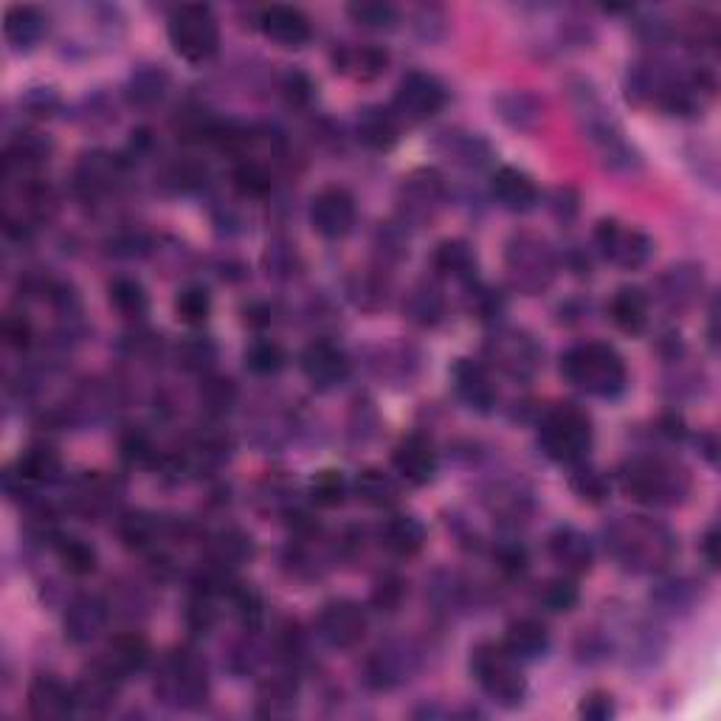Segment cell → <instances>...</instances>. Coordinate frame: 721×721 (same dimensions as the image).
Returning <instances> with one entry per match:
<instances>
[{"label":"cell","mask_w":721,"mask_h":721,"mask_svg":"<svg viewBox=\"0 0 721 721\" xmlns=\"http://www.w3.org/2000/svg\"><path fill=\"white\" fill-rule=\"evenodd\" d=\"M581 715L589 721H606L615 715V704H612V697L606 693H592V697L584 699L581 704Z\"/></svg>","instance_id":"58"},{"label":"cell","mask_w":721,"mask_h":721,"mask_svg":"<svg viewBox=\"0 0 721 721\" xmlns=\"http://www.w3.org/2000/svg\"><path fill=\"white\" fill-rule=\"evenodd\" d=\"M446 203V180L437 169H417L404 178L398 192L400 218L409 226H426Z\"/></svg>","instance_id":"12"},{"label":"cell","mask_w":721,"mask_h":721,"mask_svg":"<svg viewBox=\"0 0 721 721\" xmlns=\"http://www.w3.org/2000/svg\"><path fill=\"white\" fill-rule=\"evenodd\" d=\"M293 699H296V685L285 677H274L260 690V702L265 704L262 713L268 715H282L293 710Z\"/></svg>","instance_id":"51"},{"label":"cell","mask_w":721,"mask_h":721,"mask_svg":"<svg viewBox=\"0 0 721 721\" xmlns=\"http://www.w3.org/2000/svg\"><path fill=\"white\" fill-rule=\"evenodd\" d=\"M497 111L504 125L522 133L533 130L541 122V116H544V105H541L533 94H527V91H510V94H502L497 100Z\"/></svg>","instance_id":"37"},{"label":"cell","mask_w":721,"mask_h":721,"mask_svg":"<svg viewBox=\"0 0 721 721\" xmlns=\"http://www.w3.org/2000/svg\"><path fill=\"white\" fill-rule=\"evenodd\" d=\"M702 555L710 570L719 566V527H710L702 539Z\"/></svg>","instance_id":"60"},{"label":"cell","mask_w":721,"mask_h":721,"mask_svg":"<svg viewBox=\"0 0 721 721\" xmlns=\"http://www.w3.org/2000/svg\"><path fill=\"white\" fill-rule=\"evenodd\" d=\"M573 488L581 499H589V502H604L609 497V482L597 471H578L573 477Z\"/></svg>","instance_id":"54"},{"label":"cell","mask_w":721,"mask_h":721,"mask_svg":"<svg viewBox=\"0 0 721 721\" xmlns=\"http://www.w3.org/2000/svg\"><path fill=\"white\" fill-rule=\"evenodd\" d=\"M282 91H285V96L291 105H307L313 96L311 80H307L305 74H299V71H293V74L285 76V85H282Z\"/></svg>","instance_id":"56"},{"label":"cell","mask_w":721,"mask_h":721,"mask_svg":"<svg viewBox=\"0 0 721 721\" xmlns=\"http://www.w3.org/2000/svg\"><path fill=\"white\" fill-rule=\"evenodd\" d=\"M355 133L369 149H389L400 138V122L386 107H367L355 122Z\"/></svg>","instance_id":"33"},{"label":"cell","mask_w":721,"mask_h":721,"mask_svg":"<svg viewBox=\"0 0 721 721\" xmlns=\"http://www.w3.org/2000/svg\"><path fill=\"white\" fill-rule=\"evenodd\" d=\"M299 367L305 373L316 389H333V386L344 384L349 375V358L342 347L333 342H311L302 349Z\"/></svg>","instance_id":"16"},{"label":"cell","mask_w":721,"mask_h":721,"mask_svg":"<svg viewBox=\"0 0 721 721\" xmlns=\"http://www.w3.org/2000/svg\"><path fill=\"white\" fill-rule=\"evenodd\" d=\"M604 535L612 558L631 575H657L677 558V535L657 519L620 516Z\"/></svg>","instance_id":"1"},{"label":"cell","mask_w":721,"mask_h":721,"mask_svg":"<svg viewBox=\"0 0 721 721\" xmlns=\"http://www.w3.org/2000/svg\"><path fill=\"white\" fill-rule=\"evenodd\" d=\"M169 43H173L175 54L187 63H206L218 54L220 45V29L218 18L209 7H178L169 14Z\"/></svg>","instance_id":"8"},{"label":"cell","mask_w":721,"mask_h":721,"mask_svg":"<svg viewBox=\"0 0 721 721\" xmlns=\"http://www.w3.org/2000/svg\"><path fill=\"white\" fill-rule=\"evenodd\" d=\"M60 471H63V462H60V457L51 448H32L18 462L20 485L23 482L25 485H49V482H54L60 477Z\"/></svg>","instance_id":"40"},{"label":"cell","mask_w":721,"mask_h":721,"mask_svg":"<svg viewBox=\"0 0 721 721\" xmlns=\"http://www.w3.org/2000/svg\"><path fill=\"white\" fill-rule=\"evenodd\" d=\"M149 659V646L142 635L136 631H127V635H118L107 642L105 654H102L100 666L107 668L113 677L127 679L133 673L142 671Z\"/></svg>","instance_id":"26"},{"label":"cell","mask_w":721,"mask_h":721,"mask_svg":"<svg viewBox=\"0 0 721 721\" xmlns=\"http://www.w3.org/2000/svg\"><path fill=\"white\" fill-rule=\"evenodd\" d=\"M3 336H7V342L12 344V347H29V342H32V327H29L25 318L9 316L7 324H3Z\"/></svg>","instance_id":"59"},{"label":"cell","mask_w":721,"mask_h":721,"mask_svg":"<svg viewBox=\"0 0 721 721\" xmlns=\"http://www.w3.org/2000/svg\"><path fill=\"white\" fill-rule=\"evenodd\" d=\"M431 262H435L437 274L454 282H466V285L473 282V274H477V257H473V249L466 240H446V243H440Z\"/></svg>","instance_id":"36"},{"label":"cell","mask_w":721,"mask_h":721,"mask_svg":"<svg viewBox=\"0 0 721 721\" xmlns=\"http://www.w3.org/2000/svg\"><path fill=\"white\" fill-rule=\"evenodd\" d=\"M446 87L437 76L424 74V71H409L404 80L398 82L393 100V113L398 122H409V125H420L429 122L446 107Z\"/></svg>","instance_id":"9"},{"label":"cell","mask_w":721,"mask_h":721,"mask_svg":"<svg viewBox=\"0 0 721 721\" xmlns=\"http://www.w3.org/2000/svg\"><path fill=\"white\" fill-rule=\"evenodd\" d=\"M547 550L553 564H558L570 578L586 575L592 570V564H595L592 541L586 539V533H581L578 527H570V524H561V527H555L550 533Z\"/></svg>","instance_id":"18"},{"label":"cell","mask_w":721,"mask_h":721,"mask_svg":"<svg viewBox=\"0 0 721 721\" xmlns=\"http://www.w3.org/2000/svg\"><path fill=\"white\" fill-rule=\"evenodd\" d=\"M60 561L71 575H91L96 570V550L82 539H65L60 541Z\"/></svg>","instance_id":"50"},{"label":"cell","mask_w":721,"mask_h":721,"mask_svg":"<svg viewBox=\"0 0 721 721\" xmlns=\"http://www.w3.org/2000/svg\"><path fill=\"white\" fill-rule=\"evenodd\" d=\"M620 488L628 499L654 508H671L688 499L690 473L682 462L659 454L631 457L620 468Z\"/></svg>","instance_id":"2"},{"label":"cell","mask_w":721,"mask_h":721,"mask_svg":"<svg viewBox=\"0 0 721 721\" xmlns=\"http://www.w3.org/2000/svg\"><path fill=\"white\" fill-rule=\"evenodd\" d=\"M118 685H122V679L113 677L107 668H102L100 662H96V666L74 685L76 713H87V715L111 713L113 704H116L118 699Z\"/></svg>","instance_id":"22"},{"label":"cell","mask_w":721,"mask_h":721,"mask_svg":"<svg viewBox=\"0 0 721 721\" xmlns=\"http://www.w3.org/2000/svg\"><path fill=\"white\" fill-rule=\"evenodd\" d=\"M3 34L14 49H32L45 34V18L34 7H12L3 18Z\"/></svg>","instance_id":"38"},{"label":"cell","mask_w":721,"mask_h":721,"mask_svg":"<svg viewBox=\"0 0 721 721\" xmlns=\"http://www.w3.org/2000/svg\"><path fill=\"white\" fill-rule=\"evenodd\" d=\"M386 65H389V54L378 45H353V49H342L336 56V69L360 82L384 76Z\"/></svg>","instance_id":"34"},{"label":"cell","mask_w":721,"mask_h":721,"mask_svg":"<svg viewBox=\"0 0 721 721\" xmlns=\"http://www.w3.org/2000/svg\"><path fill=\"white\" fill-rule=\"evenodd\" d=\"M491 192L497 203L508 212L524 215L539 203V187L527 173L516 167H502L491 180Z\"/></svg>","instance_id":"24"},{"label":"cell","mask_w":721,"mask_h":721,"mask_svg":"<svg viewBox=\"0 0 721 721\" xmlns=\"http://www.w3.org/2000/svg\"><path fill=\"white\" fill-rule=\"evenodd\" d=\"M318 635L330 648H355L367 635V612L353 600H333L318 615Z\"/></svg>","instance_id":"15"},{"label":"cell","mask_w":721,"mask_h":721,"mask_svg":"<svg viewBox=\"0 0 721 721\" xmlns=\"http://www.w3.org/2000/svg\"><path fill=\"white\" fill-rule=\"evenodd\" d=\"M581 116L586 118V136L595 144L597 156L604 158L612 169H626V173H631L635 167H640V158H637L635 147L623 138V130L617 127L615 118L597 105L595 100H589L581 107Z\"/></svg>","instance_id":"13"},{"label":"cell","mask_w":721,"mask_h":721,"mask_svg":"<svg viewBox=\"0 0 721 721\" xmlns=\"http://www.w3.org/2000/svg\"><path fill=\"white\" fill-rule=\"evenodd\" d=\"M347 479L338 471H322L311 482V499L318 508H338L347 502Z\"/></svg>","instance_id":"48"},{"label":"cell","mask_w":721,"mask_h":721,"mask_svg":"<svg viewBox=\"0 0 721 721\" xmlns=\"http://www.w3.org/2000/svg\"><path fill=\"white\" fill-rule=\"evenodd\" d=\"M231 398H234L231 380H209V384L203 386V400L209 404V409H215V411L229 409Z\"/></svg>","instance_id":"57"},{"label":"cell","mask_w":721,"mask_h":721,"mask_svg":"<svg viewBox=\"0 0 721 721\" xmlns=\"http://www.w3.org/2000/svg\"><path fill=\"white\" fill-rule=\"evenodd\" d=\"M353 23L364 25V29H373V32H386L398 23V9L389 7V3H373V0H364V3H353L347 9Z\"/></svg>","instance_id":"47"},{"label":"cell","mask_w":721,"mask_h":721,"mask_svg":"<svg viewBox=\"0 0 721 721\" xmlns=\"http://www.w3.org/2000/svg\"><path fill=\"white\" fill-rule=\"evenodd\" d=\"M415 654L398 642H386L367 659V685L375 690H393L409 679Z\"/></svg>","instance_id":"20"},{"label":"cell","mask_w":721,"mask_h":721,"mask_svg":"<svg viewBox=\"0 0 721 721\" xmlns=\"http://www.w3.org/2000/svg\"><path fill=\"white\" fill-rule=\"evenodd\" d=\"M406 586L398 575H386V578L378 581L373 592V604L378 612H398L400 604H404Z\"/></svg>","instance_id":"53"},{"label":"cell","mask_w":721,"mask_h":721,"mask_svg":"<svg viewBox=\"0 0 721 721\" xmlns=\"http://www.w3.org/2000/svg\"><path fill=\"white\" fill-rule=\"evenodd\" d=\"M471 671L479 688L485 690L499 708H519L527 697L522 662L504 646H493V642L479 646L471 657Z\"/></svg>","instance_id":"7"},{"label":"cell","mask_w":721,"mask_h":721,"mask_svg":"<svg viewBox=\"0 0 721 721\" xmlns=\"http://www.w3.org/2000/svg\"><path fill=\"white\" fill-rule=\"evenodd\" d=\"M245 364L257 375H274L285 367V349L276 342H271V338H260L245 353Z\"/></svg>","instance_id":"49"},{"label":"cell","mask_w":721,"mask_h":721,"mask_svg":"<svg viewBox=\"0 0 721 721\" xmlns=\"http://www.w3.org/2000/svg\"><path fill=\"white\" fill-rule=\"evenodd\" d=\"M156 697L173 710H195L209 697L206 662L189 648L173 651L158 668Z\"/></svg>","instance_id":"6"},{"label":"cell","mask_w":721,"mask_h":721,"mask_svg":"<svg viewBox=\"0 0 721 721\" xmlns=\"http://www.w3.org/2000/svg\"><path fill=\"white\" fill-rule=\"evenodd\" d=\"M380 544L398 558H415L426 547V527L415 516H393L380 530Z\"/></svg>","instance_id":"29"},{"label":"cell","mask_w":721,"mask_h":721,"mask_svg":"<svg viewBox=\"0 0 721 721\" xmlns=\"http://www.w3.org/2000/svg\"><path fill=\"white\" fill-rule=\"evenodd\" d=\"M406 313L420 327H435L446 313V299L435 285H417L406 299Z\"/></svg>","instance_id":"41"},{"label":"cell","mask_w":721,"mask_h":721,"mask_svg":"<svg viewBox=\"0 0 721 721\" xmlns=\"http://www.w3.org/2000/svg\"><path fill=\"white\" fill-rule=\"evenodd\" d=\"M51 144L45 142L38 133H23L20 138H14L7 149V173H18L20 178H29V175L38 173L45 161H49Z\"/></svg>","instance_id":"35"},{"label":"cell","mask_w":721,"mask_h":721,"mask_svg":"<svg viewBox=\"0 0 721 721\" xmlns=\"http://www.w3.org/2000/svg\"><path fill=\"white\" fill-rule=\"evenodd\" d=\"M254 555V544L245 533L240 530H226L218 539L212 541V561L220 566V570H231V566H240Z\"/></svg>","instance_id":"43"},{"label":"cell","mask_w":721,"mask_h":721,"mask_svg":"<svg viewBox=\"0 0 721 721\" xmlns=\"http://www.w3.org/2000/svg\"><path fill=\"white\" fill-rule=\"evenodd\" d=\"M485 360L508 378L527 380L541 367V349L524 330H499L485 342Z\"/></svg>","instance_id":"10"},{"label":"cell","mask_w":721,"mask_h":721,"mask_svg":"<svg viewBox=\"0 0 721 721\" xmlns=\"http://www.w3.org/2000/svg\"><path fill=\"white\" fill-rule=\"evenodd\" d=\"M578 586H575L573 578H553L547 581V584L541 586L539 595H535V600H539L541 606L547 612H553V615H561V612H570L575 604H578Z\"/></svg>","instance_id":"46"},{"label":"cell","mask_w":721,"mask_h":721,"mask_svg":"<svg viewBox=\"0 0 721 721\" xmlns=\"http://www.w3.org/2000/svg\"><path fill=\"white\" fill-rule=\"evenodd\" d=\"M209 313H212V296H209L206 288L189 285L175 296V316H178V322L189 324V327L206 324Z\"/></svg>","instance_id":"44"},{"label":"cell","mask_w":721,"mask_h":721,"mask_svg":"<svg viewBox=\"0 0 721 721\" xmlns=\"http://www.w3.org/2000/svg\"><path fill=\"white\" fill-rule=\"evenodd\" d=\"M169 85V76L164 74L161 69H142L130 76V85H127V100L138 107H153L164 100Z\"/></svg>","instance_id":"42"},{"label":"cell","mask_w":721,"mask_h":721,"mask_svg":"<svg viewBox=\"0 0 721 721\" xmlns=\"http://www.w3.org/2000/svg\"><path fill=\"white\" fill-rule=\"evenodd\" d=\"M702 268L697 265H673L668 268V274L659 280V291H662V299L666 305L673 307V311H685L699 299L702 293Z\"/></svg>","instance_id":"30"},{"label":"cell","mask_w":721,"mask_h":721,"mask_svg":"<svg viewBox=\"0 0 721 721\" xmlns=\"http://www.w3.org/2000/svg\"><path fill=\"white\" fill-rule=\"evenodd\" d=\"M612 322L617 324V330L628 333V336H640L642 330L648 327V296L640 291V288H620L615 293L609 305Z\"/></svg>","instance_id":"32"},{"label":"cell","mask_w":721,"mask_h":721,"mask_svg":"<svg viewBox=\"0 0 721 721\" xmlns=\"http://www.w3.org/2000/svg\"><path fill=\"white\" fill-rule=\"evenodd\" d=\"M355 493L360 502H367L369 508H393L400 499V488L389 473L378 471V468H367L355 479Z\"/></svg>","instance_id":"39"},{"label":"cell","mask_w":721,"mask_h":721,"mask_svg":"<svg viewBox=\"0 0 721 721\" xmlns=\"http://www.w3.org/2000/svg\"><path fill=\"white\" fill-rule=\"evenodd\" d=\"M561 373L575 389L592 395V398H617L628 384L623 355L600 342H586L570 349L561 358Z\"/></svg>","instance_id":"3"},{"label":"cell","mask_w":721,"mask_h":721,"mask_svg":"<svg viewBox=\"0 0 721 721\" xmlns=\"http://www.w3.org/2000/svg\"><path fill=\"white\" fill-rule=\"evenodd\" d=\"M504 274L513 291L524 296H539L550 291L558 276V254L541 234L519 231L504 245Z\"/></svg>","instance_id":"4"},{"label":"cell","mask_w":721,"mask_h":721,"mask_svg":"<svg viewBox=\"0 0 721 721\" xmlns=\"http://www.w3.org/2000/svg\"><path fill=\"white\" fill-rule=\"evenodd\" d=\"M118 161L113 156H107V153H91V156H85L80 161V167H76V189H80L85 198H100V195L111 192L113 187H116L118 180Z\"/></svg>","instance_id":"28"},{"label":"cell","mask_w":721,"mask_h":721,"mask_svg":"<svg viewBox=\"0 0 721 721\" xmlns=\"http://www.w3.org/2000/svg\"><path fill=\"white\" fill-rule=\"evenodd\" d=\"M437 149L442 153V158H448L451 164L466 169H482L491 161V147L479 136H473V133H442L440 142H437Z\"/></svg>","instance_id":"31"},{"label":"cell","mask_w":721,"mask_h":721,"mask_svg":"<svg viewBox=\"0 0 721 721\" xmlns=\"http://www.w3.org/2000/svg\"><path fill=\"white\" fill-rule=\"evenodd\" d=\"M260 29L271 43L282 49H302L313 38L311 20L296 7H268L260 12Z\"/></svg>","instance_id":"19"},{"label":"cell","mask_w":721,"mask_h":721,"mask_svg":"<svg viewBox=\"0 0 721 721\" xmlns=\"http://www.w3.org/2000/svg\"><path fill=\"white\" fill-rule=\"evenodd\" d=\"M595 245L606 262L623 268V271L642 268L651 260L654 251L651 237L646 231L620 223V220H600L595 229Z\"/></svg>","instance_id":"11"},{"label":"cell","mask_w":721,"mask_h":721,"mask_svg":"<svg viewBox=\"0 0 721 721\" xmlns=\"http://www.w3.org/2000/svg\"><path fill=\"white\" fill-rule=\"evenodd\" d=\"M539 442L544 454L564 466H578L592 448V420L573 404H558L544 415L539 426Z\"/></svg>","instance_id":"5"},{"label":"cell","mask_w":721,"mask_h":721,"mask_svg":"<svg viewBox=\"0 0 721 721\" xmlns=\"http://www.w3.org/2000/svg\"><path fill=\"white\" fill-rule=\"evenodd\" d=\"M29 713L38 721H63L76 713L74 688L54 677H38L29 688Z\"/></svg>","instance_id":"21"},{"label":"cell","mask_w":721,"mask_h":721,"mask_svg":"<svg viewBox=\"0 0 721 721\" xmlns=\"http://www.w3.org/2000/svg\"><path fill=\"white\" fill-rule=\"evenodd\" d=\"M111 305L125 318H142L149 307V299L136 280H116L111 285Z\"/></svg>","instance_id":"45"},{"label":"cell","mask_w":721,"mask_h":721,"mask_svg":"<svg viewBox=\"0 0 721 721\" xmlns=\"http://www.w3.org/2000/svg\"><path fill=\"white\" fill-rule=\"evenodd\" d=\"M311 226L324 240H342L355 226V200L347 189L327 187L313 195Z\"/></svg>","instance_id":"14"},{"label":"cell","mask_w":721,"mask_h":721,"mask_svg":"<svg viewBox=\"0 0 721 721\" xmlns=\"http://www.w3.org/2000/svg\"><path fill=\"white\" fill-rule=\"evenodd\" d=\"M451 378H454V389L462 400H466L471 409L488 411L493 404H497V386H493L491 373H488L485 364H477V360H457L454 369H451Z\"/></svg>","instance_id":"25"},{"label":"cell","mask_w":721,"mask_h":721,"mask_svg":"<svg viewBox=\"0 0 721 721\" xmlns=\"http://www.w3.org/2000/svg\"><path fill=\"white\" fill-rule=\"evenodd\" d=\"M393 466L395 471H398V477L406 479L409 485L424 488L429 485V482H435L440 460H437L435 446H431L424 435H409L395 448Z\"/></svg>","instance_id":"17"},{"label":"cell","mask_w":721,"mask_h":721,"mask_svg":"<svg viewBox=\"0 0 721 721\" xmlns=\"http://www.w3.org/2000/svg\"><path fill=\"white\" fill-rule=\"evenodd\" d=\"M657 600L659 604H666L668 609H685V606L693 604V589H690L685 581H668V584H662V589L657 592Z\"/></svg>","instance_id":"55"},{"label":"cell","mask_w":721,"mask_h":721,"mask_svg":"<svg viewBox=\"0 0 721 721\" xmlns=\"http://www.w3.org/2000/svg\"><path fill=\"white\" fill-rule=\"evenodd\" d=\"M504 648L519 662H533V659L544 657L550 648L547 626L541 620H533V617H522V620L510 623L508 635H504Z\"/></svg>","instance_id":"27"},{"label":"cell","mask_w":721,"mask_h":721,"mask_svg":"<svg viewBox=\"0 0 721 721\" xmlns=\"http://www.w3.org/2000/svg\"><path fill=\"white\" fill-rule=\"evenodd\" d=\"M234 187L243 195H265L271 189V175L265 173V167L257 161H243L234 169Z\"/></svg>","instance_id":"52"},{"label":"cell","mask_w":721,"mask_h":721,"mask_svg":"<svg viewBox=\"0 0 721 721\" xmlns=\"http://www.w3.org/2000/svg\"><path fill=\"white\" fill-rule=\"evenodd\" d=\"M107 626V604L96 595H80L65 612V637L76 646L100 640Z\"/></svg>","instance_id":"23"}]
</instances>
